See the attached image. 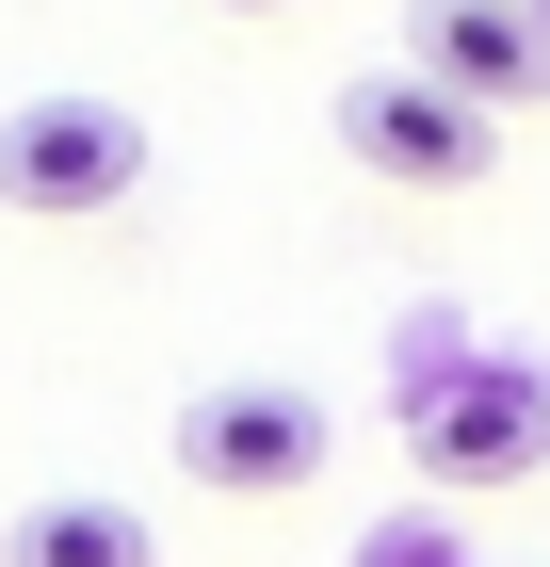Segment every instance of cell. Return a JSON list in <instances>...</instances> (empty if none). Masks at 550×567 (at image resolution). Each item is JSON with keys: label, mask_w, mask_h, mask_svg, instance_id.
Returning a JSON list of instances; mask_svg holds the SVG:
<instances>
[{"label": "cell", "mask_w": 550, "mask_h": 567, "mask_svg": "<svg viewBox=\"0 0 550 567\" xmlns=\"http://www.w3.org/2000/svg\"><path fill=\"white\" fill-rule=\"evenodd\" d=\"M405 454H422L437 503H486V486H535L550 471V390L518 357H437L422 405H405Z\"/></svg>", "instance_id": "cell-1"}, {"label": "cell", "mask_w": 550, "mask_h": 567, "mask_svg": "<svg viewBox=\"0 0 550 567\" xmlns=\"http://www.w3.org/2000/svg\"><path fill=\"white\" fill-rule=\"evenodd\" d=\"M129 195H146V114L129 97H17L0 114V212L82 227V212H129Z\"/></svg>", "instance_id": "cell-2"}, {"label": "cell", "mask_w": 550, "mask_h": 567, "mask_svg": "<svg viewBox=\"0 0 550 567\" xmlns=\"http://www.w3.org/2000/svg\"><path fill=\"white\" fill-rule=\"evenodd\" d=\"M340 146L373 178H405V195H469V178L502 163V114H469L422 65H356V82H340Z\"/></svg>", "instance_id": "cell-3"}, {"label": "cell", "mask_w": 550, "mask_h": 567, "mask_svg": "<svg viewBox=\"0 0 550 567\" xmlns=\"http://www.w3.org/2000/svg\"><path fill=\"white\" fill-rule=\"evenodd\" d=\"M340 422L308 390H211V405H178V471L211 486V503H292V486H324Z\"/></svg>", "instance_id": "cell-4"}, {"label": "cell", "mask_w": 550, "mask_h": 567, "mask_svg": "<svg viewBox=\"0 0 550 567\" xmlns=\"http://www.w3.org/2000/svg\"><path fill=\"white\" fill-rule=\"evenodd\" d=\"M422 82H454L469 114H535L550 97V17L535 0H422Z\"/></svg>", "instance_id": "cell-5"}, {"label": "cell", "mask_w": 550, "mask_h": 567, "mask_svg": "<svg viewBox=\"0 0 550 567\" xmlns=\"http://www.w3.org/2000/svg\"><path fill=\"white\" fill-rule=\"evenodd\" d=\"M0 567H163V535L129 519V503H33V519L0 535Z\"/></svg>", "instance_id": "cell-6"}, {"label": "cell", "mask_w": 550, "mask_h": 567, "mask_svg": "<svg viewBox=\"0 0 550 567\" xmlns=\"http://www.w3.org/2000/svg\"><path fill=\"white\" fill-rule=\"evenodd\" d=\"M356 567H486V551L454 535V503H405V519H373V535H356Z\"/></svg>", "instance_id": "cell-7"}, {"label": "cell", "mask_w": 550, "mask_h": 567, "mask_svg": "<svg viewBox=\"0 0 550 567\" xmlns=\"http://www.w3.org/2000/svg\"><path fill=\"white\" fill-rule=\"evenodd\" d=\"M227 17H292V0H227Z\"/></svg>", "instance_id": "cell-8"}]
</instances>
